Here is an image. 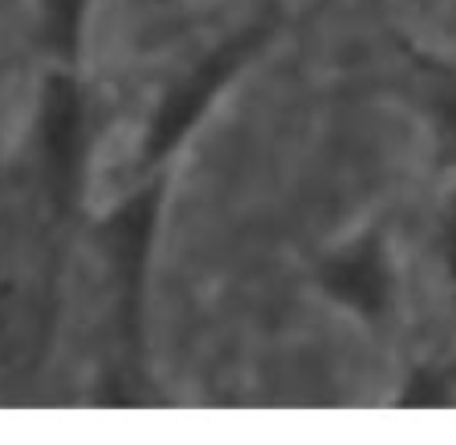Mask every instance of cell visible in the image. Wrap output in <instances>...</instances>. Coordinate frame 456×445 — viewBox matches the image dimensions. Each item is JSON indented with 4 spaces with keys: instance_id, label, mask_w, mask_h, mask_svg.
<instances>
[]
</instances>
